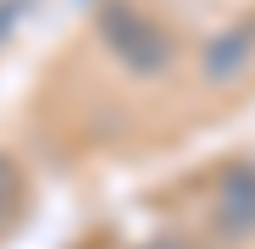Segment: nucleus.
<instances>
[{"label": "nucleus", "instance_id": "nucleus-1", "mask_svg": "<svg viewBox=\"0 0 255 249\" xmlns=\"http://www.w3.org/2000/svg\"><path fill=\"white\" fill-rule=\"evenodd\" d=\"M100 39L111 45V56L128 72H139V78H155L172 61V39H166L150 17H139L133 6H106L100 11Z\"/></svg>", "mask_w": 255, "mask_h": 249}, {"label": "nucleus", "instance_id": "nucleus-2", "mask_svg": "<svg viewBox=\"0 0 255 249\" xmlns=\"http://www.w3.org/2000/svg\"><path fill=\"white\" fill-rule=\"evenodd\" d=\"M217 227L222 233H250L255 227V166L239 161L217 183Z\"/></svg>", "mask_w": 255, "mask_h": 249}, {"label": "nucleus", "instance_id": "nucleus-3", "mask_svg": "<svg viewBox=\"0 0 255 249\" xmlns=\"http://www.w3.org/2000/svg\"><path fill=\"white\" fill-rule=\"evenodd\" d=\"M250 56H255V22H239V28L217 33V39L205 45L200 72H205V83H233V78L250 67Z\"/></svg>", "mask_w": 255, "mask_h": 249}, {"label": "nucleus", "instance_id": "nucleus-4", "mask_svg": "<svg viewBox=\"0 0 255 249\" xmlns=\"http://www.w3.org/2000/svg\"><path fill=\"white\" fill-rule=\"evenodd\" d=\"M11 211H17V166L0 155V227L11 222Z\"/></svg>", "mask_w": 255, "mask_h": 249}, {"label": "nucleus", "instance_id": "nucleus-5", "mask_svg": "<svg viewBox=\"0 0 255 249\" xmlns=\"http://www.w3.org/2000/svg\"><path fill=\"white\" fill-rule=\"evenodd\" d=\"M150 249H178V244H150Z\"/></svg>", "mask_w": 255, "mask_h": 249}]
</instances>
